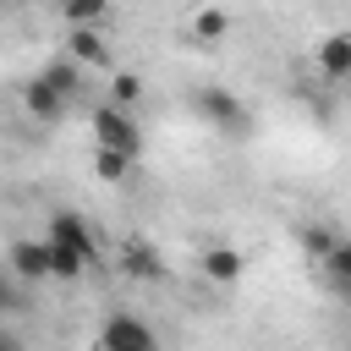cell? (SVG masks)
Returning a JSON list of instances; mask_svg holds the SVG:
<instances>
[{
	"label": "cell",
	"instance_id": "1",
	"mask_svg": "<svg viewBox=\"0 0 351 351\" xmlns=\"http://www.w3.org/2000/svg\"><path fill=\"white\" fill-rule=\"evenodd\" d=\"M93 143H99V148H115V154H126V159H137V154H143V126H137L132 110L99 104V110H93Z\"/></svg>",
	"mask_w": 351,
	"mask_h": 351
},
{
	"label": "cell",
	"instance_id": "2",
	"mask_svg": "<svg viewBox=\"0 0 351 351\" xmlns=\"http://www.w3.org/2000/svg\"><path fill=\"white\" fill-rule=\"evenodd\" d=\"M99 351H159V335L137 313H110L99 329Z\"/></svg>",
	"mask_w": 351,
	"mask_h": 351
},
{
	"label": "cell",
	"instance_id": "3",
	"mask_svg": "<svg viewBox=\"0 0 351 351\" xmlns=\"http://www.w3.org/2000/svg\"><path fill=\"white\" fill-rule=\"evenodd\" d=\"M192 110H197L208 126L230 132V137H241V132H247V110H241V99H236V93H225V88H197V93H192Z\"/></svg>",
	"mask_w": 351,
	"mask_h": 351
},
{
	"label": "cell",
	"instance_id": "4",
	"mask_svg": "<svg viewBox=\"0 0 351 351\" xmlns=\"http://www.w3.org/2000/svg\"><path fill=\"white\" fill-rule=\"evenodd\" d=\"M44 241H55V247H71L88 269L99 263V241H93V230H88V219L82 214H71V208H60V214H49V236Z\"/></svg>",
	"mask_w": 351,
	"mask_h": 351
},
{
	"label": "cell",
	"instance_id": "5",
	"mask_svg": "<svg viewBox=\"0 0 351 351\" xmlns=\"http://www.w3.org/2000/svg\"><path fill=\"white\" fill-rule=\"evenodd\" d=\"M5 263H11V274L16 280H49V241H33V236H22V241H11V252H5Z\"/></svg>",
	"mask_w": 351,
	"mask_h": 351
},
{
	"label": "cell",
	"instance_id": "6",
	"mask_svg": "<svg viewBox=\"0 0 351 351\" xmlns=\"http://www.w3.org/2000/svg\"><path fill=\"white\" fill-rule=\"evenodd\" d=\"M66 55H71L82 71L110 66V44H104V33H99V27H71V33H66Z\"/></svg>",
	"mask_w": 351,
	"mask_h": 351
},
{
	"label": "cell",
	"instance_id": "7",
	"mask_svg": "<svg viewBox=\"0 0 351 351\" xmlns=\"http://www.w3.org/2000/svg\"><path fill=\"white\" fill-rule=\"evenodd\" d=\"M121 274H132V280H165V258L148 241H121Z\"/></svg>",
	"mask_w": 351,
	"mask_h": 351
},
{
	"label": "cell",
	"instance_id": "8",
	"mask_svg": "<svg viewBox=\"0 0 351 351\" xmlns=\"http://www.w3.org/2000/svg\"><path fill=\"white\" fill-rule=\"evenodd\" d=\"M318 71L329 82H351V33H329L318 44Z\"/></svg>",
	"mask_w": 351,
	"mask_h": 351
},
{
	"label": "cell",
	"instance_id": "9",
	"mask_svg": "<svg viewBox=\"0 0 351 351\" xmlns=\"http://www.w3.org/2000/svg\"><path fill=\"white\" fill-rule=\"evenodd\" d=\"M38 82H44L49 93H60V99H71V93L82 88V66H77L71 55H55V60H49V66L38 71Z\"/></svg>",
	"mask_w": 351,
	"mask_h": 351
},
{
	"label": "cell",
	"instance_id": "10",
	"mask_svg": "<svg viewBox=\"0 0 351 351\" xmlns=\"http://www.w3.org/2000/svg\"><path fill=\"white\" fill-rule=\"evenodd\" d=\"M22 104H27V115H33V121H60V115H66V99H60V93H49L38 77L22 88Z\"/></svg>",
	"mask_w": 351,
	"mask_h": 351
},
{
	"label": "cell",
	"instance_id": "11",
	"mask_svg": "<svg viewBox=\"0 0 351 351\" xmlns=\"http://www.w3.org/2000/svg\"><path fill=\"white\" fill-rule=\"evenodd\" d=\"M241 269H247V263H241V252H236V247H208V252H203V274H208V280H219V285L241 280Z\"/></svg>",
	"mask_w": 351,
	"mask_h": 351
},
{
	"label": "cell",
	"instance_id": "12",
	"mask_svg": "<svg viewBox=\"0 0 351 351\" xmlns=\"http://www.w3.org/2000/svg\"><path fill=\"white\" fill-rule=\"evenodd\" d=\"M318 269H324V280H329V285L351 291V241H340V236H335V247L318 258Z\"/></svg>",
	"mask_w": 351,
	"mask_h": 351
},
{
	"label": "cell",
	"instance_id": "13",
	"mask_svg": "<svg viewBox=\"0 0 351 351\" xmlns=\"http://www.w3.org/2000/svg\"><path fill=\"white\" fill-rule=\"evenodd\" d=\"M60 11H66L71 27H99L104 11H110V0H60Z\"/></svg>",
	"mask_w": 351,
	"mask_h": 351
},
{
	"label": "cell",
	"instance_id": "14",
	"mask_svg": "<svg viewBox=\"0 0 351 351\" xmlns=\"http://www.w3.org/2000/svg\"><path fill=\"white\" fill-rule=\"evenodd\" d=\"M192 33H197L203 44H219V38L230 33V16H225L219 5H208V11H197V16H192Z\"/></svg>",
	"mask_w": 351,
	"mask_h": 351
},
{
	"label": "cell",
	"instance_id": "15",
	"mask_svg": "<svg viewBox=\"0 0 351 351\" xmlns=\"http://www.w3.org/2000/svg\"><path fill=\"white\" fill-rule=\"evenodd\" d=\"M137 99H143V77H137V71H115V77H110V104L132 110Z\"/></svg>",
	"mask_w": 351,
	"mask_h": 351
},
{
	"label": "cell",
	"instance_id": "16",
	"mask_svg": "<svg viewBox=\"0 0 351 351\" xmlns=\"http://www.w3.org/2000/svg\"><path fill=\"white\" fill-rule=\"evenodd\" d=\"M132 165H137V159H126V154H115V148H99V159H93L99 181H126V176H132Z\"/></svg>",
	"mask_w": 351,
	"mask_h": 351
},
{
	"label": "cell",
	"instance_id": "17",
	"mask_svg": "<svg viewBox=\"0 0 351 351\" xmlns=\"http://www.w3.org/2000/svg\"><path fill=\"white\" fill-rule=\"evenodd\" d=\"M82 269H88V263H82L71 247H55V241H49V280H77Z\"/></svg>",
	"mask_w": 351,
	"mask_h": 351
},
{
	"label": "cell",
	"instance_id": "18",
	"mask_svg": "<svg viewBox=\"0 0 351 351\" xmlns=\"http://www.w3.org/2000/svg\"><path fill=\"white\" fill-rule=\"evenodd\" d=\"M302 247H307V258H324V252L335 247V230H329V225H307V230H302Z\"/></svg>",
	"mask_w": 351,
	"mask_h": 351
},
{
	"label": "cell",
	"instance_id": "19",
	"mask_svg": "<svg viewBox=\"0 0 351 351\" xmlns=\"http://www.w3.org/2000/svg\"><path fill=\"white\" fill-rule=\"evenodd\" d=\"M16 307H22V296H16V285L0 274V313H16Z\"/></svg>",
	"mask_w": 351,
	"mask_h": 351
},
{
	"label": "cell",
	"instance_id": "20",
	"mask_svg": "<svg viewBox=\"0 0 351 351\" xmlns=\"http://www.w3.org/2000/svg\"><path fill=\"white\" fill-rule=\"evenodd\" d=\"M0 351H22V340H16L11 329H0Z\"/></svg>",
	"mask_w": 351,
	"mask_h": 351
}]
</instances>
